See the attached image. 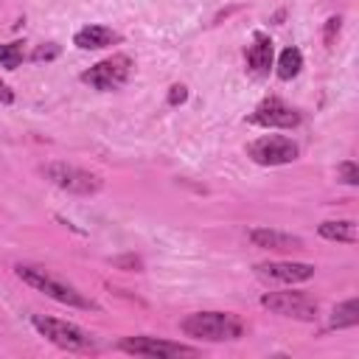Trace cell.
Masks as SVG:
<instances>
[{"label": "cell", "mask_w": 359, "mask_h": 359, "mask_svg": "<svg viewBox=\"0 0 359 359\" xmlns=\"http://www.w3.org/2000/svg\"><path fill=\"white\" fill-rule=\"evenodd\" d=\"M17 278H20L22 283H28L31 289H36V292L48 294L50 300L62 303V306H73V309H84V311H98V306H95L90 297H84L76 286H70L67 280H62V278L50 275V272H48V269H42V266L20 264V266H17Z\"/></svg>", "instance_id": "2"}, {"label": "cell", "mask_w": 359, "mask_h": 359, "mask_svg": "<svg viewBox=\"0 0 359 359\" xmlns=\"http://www.w3.org/2000/svg\"><path fill=\"white\" fill-rule=\"evenodd\" d=\"M112 264H115V266H129V269H135V272H140V266H143V264H140V258H135V255H126V258H115Z\"/></svg>", "instance_id": "22"}, {"label": "cell", "mask_w": 359, "mask_h": 359, "mask_svg": "<svg viewBox=\"0 0 359 359\" xmlns=\"http://www.w3.org/2000/svg\"><path fill=\"white\" fill-rule=\"evenodd\" d=\"M261 306L269 309L272 314L292 317V320H314L317 317V300L303 294V292H266L261 297Z\"/></svg>", "instance_id": "7"}, {"label": "cell", "mask_w": 359, "mask_h": 359, "mask_svg": "<svg viewBox=\"0 0 359 359\" xmlns=\"http://www.w3.org/2000/svg\"><path fill=\"white\" fill-rule=\"evenodd\" d=\"M62 53V48L56 45V42H45V45H39L34 53H31V59L34 62H50V59H56Z\"/></svg>", "instance_id": "19"}, {"label": "cell", "mask_w": 359, "mask_h": 359, "mask_svg": "<svg viewBox=\"0 0 359 359\" xmlns=\"http://www.w3.org/2000/svg\"><path fill=\"white\" fill-rule=\"evenodd\" d=\"M359 323V300L356 297H348L345 303L334 306L331 311V328H353Z\"/></svg>", "instance_id": "16"}, {"label": "cell", "mask_w": 359, "mask_h": 359, "mask_svg": "<svg viewBox=\"0 0 359 359\" xmlns=\"http://www.w3.org/2000/svg\"><path fill=\"white\" fill-rule=\"evenodd\" d=\"M14 101V93H11V87L6 84V81H0V104H11Z\"/></svg>", "instance_id": "23"}, {"label": "cell", "mask_w": 359, "mask_h": 359, "mask_svg": "<svg viewBox=\"0 0 359 359\" xmlns=\"http://www.w3.org/2000/svg\"><path fill=\"white\" fill-rule=\"evenodd\" d=\"M300 121H303V115L292 104H286L283 98H278V95L264 98L255 107V112L250 115V123H258L264 129H294Z\"/></svg>", "instance_id": "9"}, {"label": "cell", "mask_w": 359, "mask_h": 359, "mask_svg": "<svg viewBox=\"0 0 359 359\" xmlns=\"http://www.w3.org/2000/svg\"><path fill=\"white\" fill-rule=\"evenodd\" d=\"M337 177H339V182H345V185H356V182H359V165H356L353 160H342V163L337 165Z\"/></svg>", "instance_id": "18"}, {"label": "cell", "mask_w": 359, "mask_h": 359, "mask_svg": "<svg viewBox=\"0 0 359 359\" xmlns=\"http://www.w3.org/2000/svg\"><path fill=\"white\" fill-rule=\"evenodd\" d=\"M297 154H300L297 143L286 135H264L247 143V157L258 165H286V163H294Z\"/></svg>", "instance_id": "6"}, {"label": "cell", "mask_w": 359, "mask_h": 359, "mask_svg": "<svg viewBox=\"0 0 359 359\" xmlns=\"http://www.w3.org/2000/svg\"><path fill=\"white\" fill-rule=\"evenodd\" d=\"M300 70H303V53H300L294 45L283 48L280 56H278V70H275L278 79H280V81H292Z\"/></svg>", "instance_id": "15"}, {"label": "cell", "mask_w": 359, "mask_h": 359, "mask_svg": "<svg viewBox=\"0 0 359 359\" xmlns=\"http://www.w3.org/2000/svg\"><path fill=\"white\" fill-rule=\"evenodd\" d=\"M42 174L45 180H50L56 188L67 191V194H79V196H93L101 191L104 180L87 168H79V165H70V163H62V160H50L42 165Z\"/></svg>", "instance_id": "4"}, {"label": "cell", "mask_w": 359, "mask_h": 359, "mask_svg": "<svg viewBox=\"0 0 359 359\" xmlns=\"http://www.w3.org/2000/svg\"><path fill=\"white\" fill-rule=\"evenodd\" d=\"M272 56H275L272 39H269L264 31H255L252 45L247 48V65H250V73H252V76H269V70H272Z\"/></svg>", "instance_id": "12"}, {"label": "cell", "mask_w": 359, "mask_h": 359, "mask_svg": "<svg viewBox=\"0 0 359 359\" xmlns=\"http://www.w3.org/2000/svg\"><path fill=\"white\" fill-rule=\"evenodd\" d=\"M185 98H188V87L185 84H174L168 90V107H180Z\"/></svg>", "instance_id": "21"}, {"label": "cell", "mask_w": 359, "mask_h": 359, "mask_svg": "<svg viewBox=\"0 0 359 359\" xmlns=\"http://www.w3.org/2000/svg\"><path fill=\"white\" fill-rule=\"evenodd\" d=\"M20 62H22V42H6V45H0V67L17 70Z\"/></svg>", "instance_id": "17"}, {"label": "cell", "mask_w": 359, "mask_h": 359, "mask_svg": "<svg viewBox=\"0 0 359 359\" xmlns=\"http://www.w3.org/2000/svg\"><path fill=\"white\" fill-rule=\"evenodd\" d=\"M247 238L261 247V250H278V252H289V250H303V238L283 233V230H272V227H252L247 233Z\"/></svg>", "instance_id": "11"}, {"label": "cell", "mask_w": 359, "mask_h": 359, "mask_svg": "<svg viewBox=\"0 0 359 359\" xmlns=\"http://www.w3.org/2000/svg\"><path fill=\"white\" fill-rule=\"evenodd\" d=\"M115 42H121V34L112 31V28H107V25H84V28H79L76 36H73V45L81 48V50L109 48V45H115Z\"/></svg>", "instance_id": "13"}, {"label": "cell", "mask_w": 359, "mask_h": 359, "mask_svg": "<svg viewBox=\"0 0 359 359\" xmlns=\"http://www.w3.org/2000/svg\"><path fill=\"white\" fill-rule=\"evenodd\" d=\"M339 22H342L339 17H328V20H325V31H323V39H325V45H328V48H331V45L337 42V36H339Z\"/></svg>", "instance_id": "20"}, {"label": "cell", "mask_w": 359, "mask_h": 359, "mask_svg": "<svg viewBox=\"0 0 359 359\" xmlns=\"http://www.w3.org/2000/svg\"><path fill=\"white\" fill-rule=\"evenodd\" d=\"M31 323H34V328L48 342H53L62 351H70V353H90V351H95V339L84 328H79L76 323H65V320L45 317V314H34Z\"/></svg>", "instance_id": "3"}, {"label": "cell", "mask_w": 359, "mask_h": 359, "mask_svg": "<svg viewBox=\"0 0 359 359\" xmlns=\"http://www.w3.org/2000/svg\"><path fill=\"white\" fill-rule=\"evenodd\" d=\"M182 334L202 342H233L241 339L244 323L230 311H196L180 323Z\"/></svg>", "instance_id": "1"}, {"label": "cell", "mask_w": 359, "mask_h": 359, "mask_svg": "<svg viewBox=\"0 0 359 359\" xmlns=\"http://www.w3.org/2000/svg\"><path fill=\"white\" fill-rule=\"evenodd\" d=\"M255 272L266 280H278V283H303L309 278H314V264H303V261H266V264H255Z\"/></svg>", "instance_id": "10"}, {"label": "cell", "mask_w": 359, "mask_h": 359, "mask_svg": "<svg viewBox=\"0 0 359 359\" xmlns=\"http://www.w3.org/2000/svg\"><path fill=\"white\" fill-rule=\"evenodd\" d=\"M317 233L328 241H345V244H356L359 241V230L351 219H339V222H323L317 227Z\"/></svg>", "instance_id": "14"}, {"label": "cell", "mask_w": 359, "mask_h": 359, "mask_svg": "<svg viewBox=\"0 0 359 359\" xmlns=\"http://www.w3.org/2000/svg\"><path fill=\"white\" fill-rule=\"evenodd\" d=\"M126 353L135 356H157V359H174V356H196L199 348L194 345H182V342H168V339H157V337H126L118 345Z\"/></svg>", "instance_id": "8"}, {"label": "cell", "mask_w": 359, "mask_h": 359, "mask_svg": "<svg viewBox=\"0 0 359 359\" xmlns=\"http://www.w3.org/2000/svg\"><path fill=\"white\" fill-rule=\"evenodd\" d=\"M129 73H132V59L126 53H115L109 59H101L90 70H84L81 73V81L90 84L98 93H112V90H118V87L126 84Z\"/></svg>", "instance_id": "5"}]
</instances>
